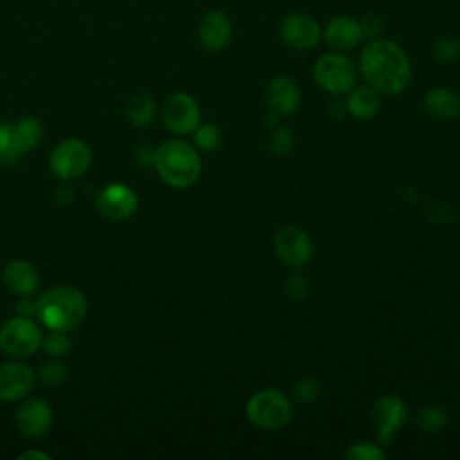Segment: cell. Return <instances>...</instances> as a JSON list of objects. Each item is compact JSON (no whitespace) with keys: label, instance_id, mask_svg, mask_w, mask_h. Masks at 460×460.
Wrapping results in <instances>:
<instances>
[{"label":"cell","instance_id":"cell-1","mask_svg":"<svg viewBox=\"0 0 460 460\" xmlns=\"http://www.w3.org/2000/svg\"><path fill=\"white\" fill-rule=\"evenodd\" d=\"M358 66L367 84L383 95H397L411 81L410 58L401 45L390 40H370L359 54Z\"/></svg>","mask_w":460,"mask_h":460},{"label":"cell","instance_id":"cell-2","mask_svg":"<svg viewBox=\"0 0 460 460\" xmlns=\"http://www.w3.org/2000/svg\"><path fill=\"white\" fill-rule=\"evenodd\" d=\"M88 302L74 286H54L36 300V316L47 329L74 331L86 316Z\"/></svg>","mask_w":460,"mask_h":460},{"label":"cell","instance_id":"cell-3","mask_svg":"<svg viewBox=\"0 0 460 460\" xmlns=\"http://www.w3.org/2000/svg\"><path fill=\"white\" fill-rule=\"evenodd\" d=\"M153 165L158 176L172 189H189L201 176V158L192 144L165 140L155 149Z\"/></svg>","mask_w":460,"mask_h":460},{"label":"cell","instance_id":"cell-4","mask_svg":"<svg viewBox=\"0 0 460 460\" xmlns=\"http://www.w3.org/2000/svg\"><path fill=\"white\" fill-rule=\"evenodd\" d=\"M244 413L255 428L275 431L289 422L293 406L284 392L277 388H262L248 397Z\"/></svg>","mask_w":460,"mask_h":460},{"label":"cell","instance_id":"cell-5","mask_svg":"<svg viewBox=\"0 0 460 460\" xmlns=\"http://www.w3.org/2000/svg\"><path fill=\"white\" fill-rule=\"evenodd\" d=\"M316 84L334 97L347 95L358 81V70L350 58L341 52H327L320 56L313 66Z\"/></svg>","mask_w":460,"mask_h":460},{"label":"cell","instance_id":"cell-6","mask_svg":"<svg viewBox=\"0 0 460 460\" xmlns=\"http://www.w3.org/2000/svg\"><path fill=\"white\" fill-rule=\"evenodd\" d=\"M43 334L29 316H13L0 327V350L11 358H29L41 347Z\"/></svg>","mask_w":460,"mask_h":460},{"label":"cell","instance_id":"cell-7","mask_svg":"<svg viewBox=\"0 0 460 460\" xmlns=\"http://www.w3.org/2000/svg\"><path fill=\"white\" fill-rule=\"evenodd\" d=\"M92 162V151L81 138L61 140L49 156L50 171L61 180H75L86 172Z\"/></svg>","mask_w":460,"mask_h":460},{"label":"cell","instance_id":"cell-8","mask_svg":"<svg viewBox=\"0 0 460 460\" xmlns=\"http://www.w3.org/2000/svg\"><path fill=\"white\" fill-rule=\"evenodd\" d=\"M406 420V402L397 394H385L370 408V422L374 435L381 446L394 440L395 433Z\"/></svg>","mask_w":460,"mask_h":460},{"label":"cell","instance_id":"cell-9","mask_svg":"<svg viewBox=\"0 0 460 460\" xmlns=\"http://www.w3.org/2000/svg\"><path fill=\"white\" fill-rule=\"evenodd\" d=\"M162 120L171 133L189 135L199 126V104L190 93L174 92L162 104Z\"/></svg>","mask_w":460,"mask_h":460},{"label":"cell","instance_id":"cell-10","mask_svg":"<svg viewBox=\"0 0 460 460\" xmlns=\"http://www.w3.org/2000/svg\"><path fill=\"white\" fill-rule=\"evenodd\" d=\"M273 248L280 262L291 268H302L313 257V241L298 226L280 228L273 237Z\"/></svg>","mask_w":460,"mask_h":460},{"label":"cell","instance_id":"cell-11","mask_svg":"<svg viewBox=\"0 0 460 460\" xmlns=\"http://www.w3.org/2000/svg\"><path fill=\"white\" fill-rule=\"evenodd\" d=\"M279 34L288 47L295 50H311L318 45L322 29L314 18L302 13H291L282 20Z\"/></svg>","mask_w":460,"mask_h":460},{"label":"cell","instance_id":"cell-12","mask_svg":"<svg viewBox=\"0 0 460 460\" xmlns=\"http://www.w3.org/2000/svg\"><path fill=\"white\" fill-rule=\"evenodd\" d=\"M138 198L126 183H108L97 196V210L113 221H122L137 212Z\"/></svg>","mask_w":460,"mask_h":460},{"label":"cell","instance_id":"cell-13","mask_svg":"<svg viewBox=\"0 0 460 460\" xmlns=\"http://www.w3.org/2000/svg\"><path fill=\"white\" fill-rule=\"evenodd\" d=\"M36 374L23 361H7L0 365V401L13 402L23 399L34 386Z\"/></svg>","mask_w":460,"mask_h":460},{"label":"cell","instance_id":"cell-14","mask_svg":"<svg viewBox=\"0 0 460 460\" xmlns=\"http://www.w3.org/2000/svg\"><path fill=\"white\" fill-rule=\"evenodd\" d=\"M16 428L22 435L29 438H38L45 435L54 420L52 408L43 399H27L20 404L16 411Z\"/></svg>","mask_w":460,"mask_h":460},{"label":"cell","instance_id":"cell-15","mask_svg":"<svg viewBox=\"0 0 460 460\" xmlns=\"http://www.w3.org/2000/svg\"><path fill=\"white\" fill-rule=\"evenodd\" d=\"M323 40L336 52L352 50L363 41L361 23L352 16H334L325 25Z\"/></svg>","mask_w":460,"mask_h":460},{"label":"cell","instance_id":"cell-16","mask_svg":"<svg viewBox=\"0 0 460 460\" xmlns=\"http://www.w3.org/2000/svg\"><path fill=\"white\" fill-rule=\"evenodd\" d=\"M266 104L279 117L291 115L300 104V88L288 75L273 77L266 86Z\"/></svg>","mask_w":460,"mask_h":460},{"label":"cell","instance_id":"cell-17","mask_svg":"<svg viewBox=\"0 0 460 460\" xmlns=\"http://www.w3.org/2000/svg\"><path fill=\"white\" fill-rule=\"evenodd\" d=\"M198 36L207 50L221 52L232 41V22L225 13L210 11L201 18Z\"/></svg>","mask_w":460,"mask_h":460},{"label":"cell","instance_id":"cell-18","mask_svg":"<svg viewBox=\"0 0 460 460\" xmlns=\"http://www.w3.org/2000/svg\"><path fill=\"white\" fill-rule=\"evenodd\" d=\"M5 288L18 296H31L40 288V273L29 261L14 259L9 261L2 271Z\"/></svg>","mask_w":460,"mask_h":460},{"label":"cell","instance_id":"cell-19","mask_svg":"<svg viewBox=\"0 0 460 460\" xmlns=\"http://www.w3.org/2000/svg\"><path fill=\"white\" fill-rule=\"evenodd\" d=\"M424 110L435 120H453L460 115V95L446 86L431 88L424 95Z\"/></svg>","mask_w":460,"mask_h":460},{"label":"cell","instance_id":"cell-20","mask_svg":"<svg viewBox=\"0 0 460 460\" xmlns=\"http://www.w3.org/2000/svg\"><path fill=\"white\" fill-rule=\"evenodd\" d=\"M345 106H347V113L359 120L372 119L381 108V93L368 84L354 86L347 93Z\"/></svg>","mask_w":460,"mask_h":460},{"label":"cell","instance_id":"cell-21","mask_svg":"<svg viewBox=\"0 0 460 460\" xmlns=\"http://www.w3.org/2000/svg\"><path fill=\"white\" fill-rule=\"evenodd\" d=\"M13 137H14V147H16L18 155L22 156L23 153H27L38 146V142L43 137V124L36 117L20 119L14 124Z\"/></svg>","mask_w":460,"mask_h":460},{"label":"cell","instance_id":"cell-22","mask_svg":"<svg viewBox=\"0 0 460 460\" xmlns=\"http://www.w3.org/2000/svg\"><path fill=\"white\" fill-rule=\"evenodd\" d=\"M126 115L129 122L137 128H146L155 120L156 104L155 99L147 93H135L126 106Z\"/></svg>","mask_w":460,"mask_h":460},{"label":"cell","instance_id":"cell-23","mask_svg":"<svg viewBox=\"0 0 460 460\" xmlns=\"http://www.w3.org/2000/svg\"><path fill=\"white\" fill-rule=\"evenodd\" d=\"M415 424L422 433H438L447 424V411L442 406H422L415 413Z\"/></svg>","mask_w":460,"mask_h":460},{"label":"cell","instance_id":"cell-24","mask_svg":"<svg viewBox=\"0 0 460 460\" xmlns=\"http://www.w3.org/2000/svg\"><path fill=\"white\" fill-rule=\"evenodd\" d=\"M345 458L349 460H385L386 453L379 442H354L347 447Z\"/></svg>","mask_w":460,"mask_h":460},{"label":"cell","instance_id":"cell-25","mask_svg":"<svg viewBox=\"0 0 460 460\" xmlns=\"http://www.w3.org/2000/svg\"><path fill=\"white\" fill-rule=\"evenodd\" d=\"M36 377H38L45 386L56 388V386H59V385H63V383L66 381L68 370H66V367H65L61 361L52 359V361H47V363H43V365L40 367Z\"/></svg>","mask_w":460,"mask_h":460},{"label":"cell","instance_id":"cell-26","mask_svg":"<svg viewBox=\"0 0 460 460\" xmlns=\"http://www.w3.org/2000/svg\"><path fill=\"white\" fill-rule=\"evenodd\" d=\"M268 147L275 156H286L293 147V133L288 126L277 124L273 126L268 137Z\"/></svg>","mask_w":460,"mask_h":460},{"label":"cell","instance_id":"cell-27","mask_svg":"<svg viewBox=\"0 0 460 460\" xmlns=\"http://www.w3.org/2000/svg\"><path fill=\"white\" fill-rule=\"evenodd\" d=\"M72 347V341L66 334V331H56V329H49V332L43 336L41 340V349L54 358L65 356Z\"/></svg>","mask_w":460,"mask_h":460},{"label":"cell","instance_id":"cell-28","mask_svg":"<svg viewBox=\"0 0 460 460\" xmlns=\"http://www.w3.org/2000/svg\"><path fill=\"white\" fill-rule=\"evenodd\" d=\"M194 147L199 151H214L221 142V131L216 124H199L194 131Z\"/></svg>","mask_w":460,"mask_h":460},{"label":"cell","instance_id":"cell-29","mask_svg":"<svg viewBox=\"0 0 460 460\" xmlns=\"http://www.w3.org/2000/svg\"><path fill=\"white\" fill-rule=\"evenodd\" d=\"M431 54L440 63H453L460 58V40L455 36H442L433 43Z\"/></svg>","mask_w":460,"mask_h":460},{"label":"cell","instance_id":"cell-30","mask_svg":"<svg viewBox=\"0 0 460 460\" xmlns=\"http://www.w3.org/2000/svg\"><path fill=\"white\" fill-rule=\"evenodd\" d=\"M291 395L300 404H311L320 395V383L313 377H300L293 383Z\"/></svg>","mask_w":460,"mask_h":460},{"label":"cell","instance_id":"cell-31","mask_svg":"<svg viewBox=\"0 0 460 460\" xmlns=\"http://www.w3.org/2000/svg\"><path fill=\"white\" fill-rule=\"evenodd\" d=\"M13 129H14V124L0 122V164L16 162L20 158V155L14 147Z\"/></svg>","mask_w":460,"mask_h":460},{"label":"cell","instance_id":"cell-32","mask_svg":"<svg viewBox=\"0 0 460 460\" xmlns=\"http://www.w3.org/2000/svg\"><path fill=\"white\" fill-rule=\"evenodd\" d=\"M286 293L293 302H302L309 293V280L300 271H293L286 280Z\"/></svg>","mask_w":460,"mask_h":460},{"label":"cell","instance_id":"cell-33","mask_svg":"<svg viewBox=\"0 0 460 460\" xmlns=\"http://www.w3.org/2000/svg\"><path fill=\"white\" fill-rule=\"evenodd\" d=\"M359 23H361L363 38L377 40L383 32V20L377 14H367Z\"/></svg>","mask_w":460,"mask_h":460},{"label":"cell","instance_id":"cell-34","mask_svg":"<svg viewBox=\"0 0 460 460\" xmlns=\"http://www.w3.org/2000/svg\"><path fill=\"white\" fill-rule=\"evenodd\" d=\"M16 313L22 316H32L36 314V300H31L27 296H22V300L16 304Z\"/></svg>","mask_w":460,"mask_h":460},{"label":"cell","instance_id":"cell-35","mask_svg":"<svg viewBox=\"0 0 460 460\" xmlns=\"http://www.w3.org/2000/svg\"><path fill=\"white\" fill-rule=\"evenodd\" d=\"M18 458H20V460H25V458H29V460H32V458H38V460H50V455L45 453V451H34V449H31V451L20 453Z\"/></svg>","mask_w":460,"mask_h":460}]
</instances>
